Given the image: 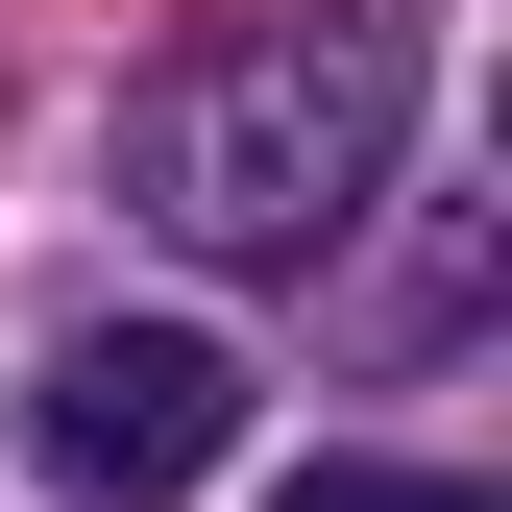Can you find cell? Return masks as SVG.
<instances>
[{
  "instance_id": "obj_1",
  "label": "cell",
  "mask_w": 512,
  "mask_h": 512,
  "mask_svg": "<svg viewBox=\"0 0 512 512\" xmlns=\"http://www.w3.org/2000/svg\"><path fill=\"white\" fill-rule=\"evenodd\" d=\"M391 122H415V49L366 25V0L220 25V49H171V74L122 98V220L196 244V269H317V244L391 196Z\"/></svg>"
},
{
  "instance_id": "obj_2",
  "label": "cell",
  "mask_w": 512,
  "mask_h": 512,
  "mask_svg": "<svg viewBox=\"0 0 512 512\" xmlns=\"http://www.w3.org/2000/svg\"><path fill=\"white\" fill-rule=\"evenodd\" d=\"M220 439H244V366L196 342V317H98V342H49V391H25V464L74 488V512L220 488Z\"/></svg>"
},
{
  "instance_id": "obj_3",
  "label": "cell",
  "mask_w": 512,
  "mask_h": 512,
  "mask_svg": "<svg viewBox=\"0 0 512 512\" xmlns=\"http://www.w3.org/2000/svg\"><path fill=\"white\" fill-rule=\"evenodd\" d=\"M269 512H488V488H464V464H293Z\"/></svg>"
}]
</instances>
